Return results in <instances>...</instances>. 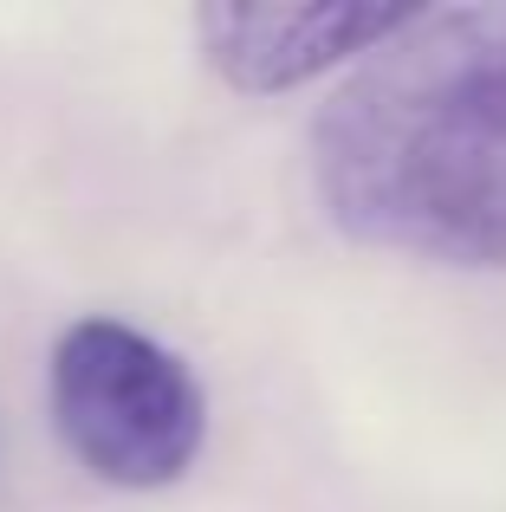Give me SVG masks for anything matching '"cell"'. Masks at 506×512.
Instances as JSON below:
<instances>
[{"instance_id": "6da1fadb", "label": "cell", "mask_w": 506, "mask_h": 512, "mask_svg": "<svg viewBox=\"0 0 506 512\" xmlns=\"http://www.w3.org/2000/svg\"><path fill=\"white\" fill-rule=\"evenodd\" d=\"M331 221L370 247L506 266V0L416 7L312 124Z\"/></svg>"}, {"instance_id": "7a4b0ae2", "label": "cell", "mask_w": 506, "mask_h": 512, "mask_svg": "<svg viewBox=\"0 0 506 512\" xmlns=\"http://www.w3.org/2000/svg\"><path fill=\"white\" fill-rule=\"evenodd\" d=\"M52 422L65 448L111 487H169L202 454V389L156 338L85 318L52 350Z\"/></svg>"}, {"instance_id": "3957f363", "label": "cell", "mask_w": 506, "mask_h": 512, "mask_svg": "<svg viewBox=\"0 0 506 512\" xmlns=\"http://www.w3.org/2000/svg\"><path fill=\"white\" fill-rule=\"evenodd\" d=\"M416 7H215L202 13L208 59L247 91H286L299 78L338 65L344 52H370Z\"/></svg>"}]
</instances>
